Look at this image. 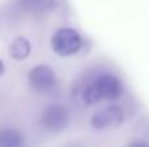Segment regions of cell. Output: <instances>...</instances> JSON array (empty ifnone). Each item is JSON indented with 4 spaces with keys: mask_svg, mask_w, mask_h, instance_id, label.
<instances>
[{
    "mask_svg": "<svg viewBox=\"0 0 149 147\" xmlns=\"http://www.w3.org/2000/svg\"><path fill=\"white\" fill-rule=\"evenodd\" d=\"M123 83L116 76L111 73H102L84 89L81 98L86 106H93L102 100H118L123 94Z\"/></svg>",
    "mask_w": 149,
    "mask_h": 147,
    "instance_id": "cell-1",
    "label": "cell"
},
{
    "mask_svg": "<svg viewBox=\"0 0 149 147\" xmlns=\"http://www.w3.org/2000/svg\"><path fill=\"white\" fill-rule=\"evenodd\" d=\"M82 47V38L72 27L58 29L51 36V48L59 56H72Z\"/></svg>",
    "mask_w": 149,
    "mask_h": 147,
    "instance_id": "cell-2",
    "label": "cell"
},
{
    "mask_svg": "<svg viewBox=\"0 0 149 147\" xmlns=\"http://www.w3.org/2000/svg\"><path fill=\"white\" fill-rule=\"evenodd\" d=\"M30 87L41 94L50 93L56 85V74L54 69L47 64H38L31 68L28 76Z\"/></svg>",
    "mask_w": 149,
    "mask_h": 147,
    "instance_id": "cell-3",
    "label": "cell"
},
{
    "mask_svg": "<svg viewBox=\"0 0 149 147\" xmlns=\"http://www.w3.org/2000/svg\"><path fill=\"white\" fill-rule=\"evenodd\" d=\"M70 116L65 107L60 104L49 106L41 116L42 126L51 133H59L68 126Z\"/></svg>",
    "mask_w": 149,
    "mask_h": 147,
    "instance_id": "cell-4",
    "label": "cell"
},
{
    "mask_svg": "<svg viewBox=\"0 0 149 147\" xmlns=\"http://www.w3.org/2000/svg\"><path fill=\"white\" fill-rule=\"evenodd\" d=\"M124 112L119 106H107L97 111L90 119V125L97 130L116 128L123 122Z\"/></svg>",
    "mask_w": 149,
    "mask_h": 147,
    "instance_id": "cell-5",
    "label": "cell"
},
{
    "mask_svg": "<svg viewBox=\"0 0 149 147\" xmlns=\"http://www.w3.org/2000/svg\"><path fill=\"white\" fill-rule=\"evenodd\" d=\"M8 52H9V56L12 59L21 61V60H25L29 57L31 52V44L24 36H16L10 42L9 47H8Z\"/></svg>",
    "mask_w": 149,
    "mask_h": 147,
    "instance_id": "cell-6",
    "label": "cell"
},
{
    "mask_svg": "<svg viewBox=\"0 0 149 147\" xmlns=\"http://www.w3.org/2000/svg\"><path fill=\"white\" fill-rule=\"evenodd\" d=\"M0 147H25V137L12 128L3 129L0 132Z\"/></svg>",
    "mask_w": 149,
    "mask_h": 147,
    "instance_id": "cell-7",
    "label": "cell"
},
{
    "mask_svg": "<svg viewBox=\"0 0 149 147\" xmlns=\"http://www.w3.org/2000/svg\"><path fill=\"white\" fill-rule=\"evenodd\" d=\"M21 4L25 9L37 13L51 10L56 5V1L55 0H21Z\"/></svg>",
    "mask_w": 149,
    "mask_h": 147,
    "instance_id": "cell-8",
    "label": "cell"
},
{
    "mask_svg": "<svg viewBox=\"0 0 149 147\" xmlns=\"http://www.w3.org/2000/svg\"><path fill=\"white\" fill-rule=\"evenodd\" d=\"M128 147H148V146H147V143H144V142H135V143H132V145H130Z\"/></svg>",
    "mask_w": 149,
    "mask_h": 147,
    "instance_id": "cell-9",
    "label": "cell"
},
{
    "mask_svg": "<svg viewBox=\"0 0 149 147\" xmlns=\"http://www.w3.org/2000/svg\"><path fill=\"white\" fill-rule=\"evenodd\" d=\"M5 72V65H4V61H3L1 59H0V77H1L3 74H4Z\"/></svg>",
    "mask_w": 149,
    "mask_h": 147,
    "instance_id": "cell-10",
    "label": "cell"
}]
</instances>
